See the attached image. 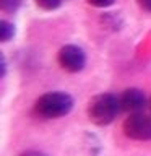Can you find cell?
I'll return each mask as SVG.
<instances>
[{"mask_svg": "<svg viewBox=\"0 0 151 156\" xmlns=\"http://www.w3.org/2000/svg\"><path fill=\"white\" fill-rule=\"evenodd\" d=\"M122 130L132 140L148 141V140H151V117L145 115L143 112L130 114L124 120Z\"/></svg>", "mask_w": 151, "mask_h": 156, "instance_id": "cell-3", "label": "cell"}, {"mask_svg": "<svg viewBox=\"0 0 151 156\" xmlns=\"http://www.w3.org/2000/svg\"><path fill=\"white\" fill-rule=\"evenodd\" d=\"M57 60H58V65L68 73H78L86 65L85 52H83L81 47L75 46V44H67V46L60 47Z\"/></svg>", "mask_w": 151, "mask_h": 156, "instance_id": "cell-4", "label": "cell"}, {"mask_svg": "<svg viewBox=\"0 0 151 156\" xmlns=\"http://www.w3.org/2000/svg\"><path fill=\"white\" fill-rule=\"evenodd\" d=\"M122 109L120 98L114 93H102V94L94 96L88 102V117L94 125L104 127L115 120Z\"/></svg>", "mask_w": 151, "mask_h": 156, "instance_id": "cell-1", "label": "cell"}, {"mask_svg": "<svg viewBox=\"0 0 151 156\" xmlns=\"http://www.w3.org/2000/svg\"><path fill=\"white\" fill-rule=\"evenodd\" d=\"M120 102H122V109L130 112V114L143 112V109L149 104L146 101L145 93L138 90V88H128V90H125L120 96Z\"/></svg>", "mask_w": 151, "mask_h": 156, "instance_id": "cell-5", "label": "cell"}, {"mask_svg": "<svg viewBox=\"0 0 151 156\" xmlns=\"http://www.w3.org/2000/svg\"><path fill=\"white\" fill-rule=\"evenodd\" d=\"M136 3H138V7L141 10H145V12L151 13V0H136Z\"/></svg>", "mask_w": 151, "mask_h": 156, "instance_id": "cell-10", "label": "cell"}, {"mask_svg": "<svg viewBox=\"0 0 151 156\" xmlns=\"http://www.w3.org/2000/svg\"><path fill=\"white\" fill-rule=\"evenodd\" d=\"M36 5L42 10H47V12H52V10H57L62 5V0H34Z\"/></svg>", "mask_w": 151, "mask_h": 156, "instance_id": "cell-8", "label": "cell"}, {"mask_svg": "<svg viewBox=\"0 0 151 156\" xmlns=\"http://www.w3.org/2000/svg\"><path fill=\"white\" fill-rule=\"evenodd\" d=\"M149 109H151V99H149Z\"/></svg>", "mask_w": 151, "mask_h": 156, "instance_id": "cell-13", "label": "cell"}, {"mask_svg": "<svg viewBox=\"0 0 151 156\" xmlns=\"http://www.w3.org/2000/svg\"><path fill=\"white\" fill-rule=\"evenodd\" d=\"M15 36V26L7 20L0 21V41L2 42H8L10 39H13Z\"/></svg>", "mask_w": 151, "mask_h": 156, "instance_id": "cell-6", "label": "cell"}, {"mask_svg": "<svg viewBox=\"0 0 151 156\" xmlns=\"http://www.w3.org/2000/svg\"><path fill=\"white\" fill-rule=\"evenodd\" d=\"M7 75V58L5 55H2V78Z\"/></svg>", "mask_w": 151, "mask_h": 156, "instance_id": "cell-12", "label": "cell"}, {"mask_svg": "<svg viewBox=\"0 0 151 156\" xmlns=\"http://www.w3.org/2000/svg\"><path fill=\"white\" fill-rule=\"evenodd\" d=\"M115 0H88V3H91L93 7H97V8H106V7H111Z\"/></svg>", "mask_w": 151, "mask_h": 156, "instance_id": "cell-9", "label": "cell"}, {"mask_svg": "<svg viewBox=\"0 0 151 156\" xmlns=\"http://www.w3.org/2000/svg\"><path fill=\"white\" fill-rule=\"evenodd\" d=\"M21 7V0H0V8L5 13H15Z\"/></svg>", "mask_w": 151, "mask_h": 156, "instance_id": "cell-7", "label": "cell"}, {"mask_svg": "<svg viewBox=\"0 0 151 156\" xmlns=\"http://www.w3.org/2000/svg\"><path fill=\"white\" fill-rule=\"evenodd\" d=\"M19 156H47V154H44V153H41V151H37V150H26V151H23Z\"/></svg>", "mask_w": 151, "mask_h": 156, "instance_id": "cell-11", "label": "cell"}, {"mask_svg": "<svg viewBox=\"0 0 151 156\" xmlns=\"http://www.w3.org/2000/svg\"><path fill=\"white\" fill-rule=\"evenodd\" d=\"M73 109V98L63 91L44 93L34 102V112L41 119H60Z\"/></svg>", "mask_w": 151, "mask_h": 156, "instance_id": "cell-2", "label": "cell"}]
</instances>
